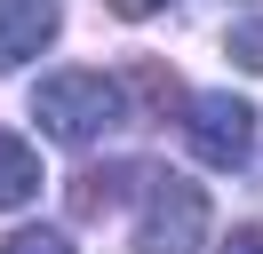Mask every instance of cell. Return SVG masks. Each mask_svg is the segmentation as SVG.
<instances>
[{"instance_id": "cell-7", "label": "cell", "mask_w": 263, "mask_h": 254, "mask_svg": "<svg viewBox=\"0 0 263 254\" xmlns=\"http://www.w3.org/2000/svg\"><path fill=\"white\" fill-rule=\"evenodd\" d=\"M128 79H136V95H144V111H167V103H176V79H167V64H128Z\"/></svg>"}, {"instance_id": "cell-10", "label": "cell", "mask_w": 263, "mask_h": 254, "mask_svg": "<svg viewBox=\"0 0 263 254\" xmlns=\"http://www.w3.org/2000/svg\"><path fill=\"white\" fill-rule=\"evenodd\" d=\"M104 8H112V16H160L167 0H104Z\"/></svg>"}, {"instance_id": "cell-5", "label": "cell", "mask_w": 263, "mask_h": 254, "mask_svg": "<svg viewBox=\"0 0 263 254\" xmlns=\"http://www.w3.org/2000/svg\"><path fill=\"white\" fill-rule=\"evenodd\" d=\"M40 199V151L24 135H0V206H24Z\"/></svg>"}, {"instance_id": "cell-1", "label": "cell", "mask_w": 263, "mask_h": 254, "mask_svg": "<svg viewBox=\"0 0 263 254\" xmlns=\"http://www.w3.org/2000/svg\"><path fill=\"white\" fill-rule=\"evenodd\" d=\"M32 119L48 127L56 143H96L104 127L120 119V88L104 72H88V64H80V72H48L32 88Z\"/></svg>"}, {"instance_id": "cell-9", "label": "cell", "mask_w": 263, "mask_h": 254, "mask_svg": "<svg viewBox=\"0 0 263 254\" xmlns=\"http://www.w3.org/2000/svg\"><path fill=\"white\" fill-rule=\"evenodd\" d=\"M223 254H263V222H239V230L223 238Z\"/></svg>"}, {"instance_id": "cell-4", "label": "cell", "mask_w": 263, "mask_h": 254, "mask_svg": "<svg viewBox=\"0 0 263 254\" xmlns=\"http://www.w3.org/2000/svg\"><path fill=\"white\" fill-rule=\"evenodd\" d=\"M56 0H0V72H16V64H32L40 48L56 40Z\"/></svg>"}, {"instance_id": "cell-6", "label": "cell", "mask_w": 263, "mask_h": 254, "mask_svg": "<svg viewBox=\"0 0 263 254\" xmlns=\"http://www.w3.org/2000/svg\"><path fill=\"white\" fill-rule=\"evenodd\" d=\"M0 254H72V238H64V230H48V222H24V230L0 238Z\"/></svg>"}, {"instance_id": "cell-2", "label": "cell", "mask_w": 263, "mask_h": 254, "mask_svg": "<svg viewBox=\"0 0 263 254\" xmlns=\"http://www.w3.org/2000/svg\"><path fill=\"white\" fill-rule=\"evenodd\" d=\"M208 238V190L192 175H160L136 215V254H199Z\"/></svg>"}, {"instance_id": "cell-8", "label": "cell", "mask_w": 263, "mask_h": 254, "mask_svg": "<svg viewBox=\"0 0 263 254\" xmlns=\"http://www.w3.org/2000/svg\"><path fill=\"white\" fill-rule=\"evenodd\" d=\"M231 64H239V72H263V16L231 24Z\"/></svg>"}, {"instance_id": "cell-3", "label": "cell", "mask_w": 263, "mask_h": 254, "mask_svg": "<svg viewBox=\"0 0 263 254\" xmlns=\"http://www.w3.org/2000/svg\"><path fill=\"white\" fill-rule=\"evenodd\" d=\"M183 135H192V159L199 167H239L255 151V103L231 88H208L183 103Z\"/></svg>"}]
</instances>
